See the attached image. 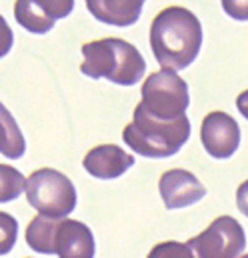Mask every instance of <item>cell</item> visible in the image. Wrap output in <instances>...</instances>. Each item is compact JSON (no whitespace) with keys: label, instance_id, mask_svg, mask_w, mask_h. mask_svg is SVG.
<instances>
[{"label":"cell","instance_id":"6da1fadb","mask_svg":"<svg viewBox=\"0 0 248 258\" xmlns=\"http://www.w3.org/2000/svg\"><path fill=\"white\" fill-rule=\"evenodd\" d=\"M202 46V24L184 6L162 8L150 24V48L162 70H182Z\"/></svg>","mask_w":248,"mask_h":258},{"label":"cell","instance_id":"7a4b0ae2","mask_svg":"<svg viewBox=\"0 0 248 258\" xmlns=\"http://www.w3.org/2000/svg\"><path fill=\"white\" fill-rule=\"evenodd\" d=\"M80 72L88 78H106L120 86H134L146 72L140 50L122 38H100L82 44Z\"/></svg>","mask_w":248,"mask_h":258},{"label":"cell","instance_id":"3957f363","mask_svg":"<svg viewBox=\"0 0 248 258\" xmlns=\"http://www.w3.org/2000/svg\"><path fill=\"white\" fill-rule=\"evenodd\" d=\"M26 244L40 254L58 258H94L92 230L72 218H46L36 214L26 228Z\"/></svg>","mask_w":248,"mask_h":258},{"label":"cell","instance_id":"277c9868","mask_svg":"<svg viewBox=\"0 0 248 258\" xmlns=\"http://www.w3.org/2000/svg\"><path fill=\"white\" fill-rule=\"evenodd\" d=\"M190 136V122L180 116L176 120H156L148 116L140 106L134 108L132 122L122 130L124 142L140 156L168 158L176 154Z\"/></svg>","mask_w":248,"mask_h":258},{"label":"cell","instance_id":"5b68a950","mask_svg":"<svg viewBox=\"0 0 248 258\" xmlns=\"http://www.w3.org/2000/svg\"><path fill=\"white\" fill-rule=\"evenodd\" d=\"M188 104V84L172 70L152 72L142 84V102L138 106L156 120H176L184 116Z\"/></svg>","mask_w":248,"mask_h":258},{"label":"cell","instance_id":"8992f818","mask_svg":"<svg viewBox=\"0 0 248 258\" xmlns=\"http://www.w3.org/2000/svg\"><path fill=\"white\" fill-rule=\"evenodd\" d=\"M76 188L66 174L38 168L26 178V200L46 218H68L76 208Z\"/></svg>","mask_w":248,"mask_h":258},{"label":"cell","instance_id":"52a82bcc","mask_svg":"<svg viewBox=\"0 0 248 258\" xmlns=\"http://www.w3.org/2000/svg\"><path fill=\"white\" fill-rule=\"evenodd\" d=\"M186 244L196 252V258H238L246 246V234L236 218L218 216Z\"/></svg>","mask_w":248,"mask_h":258},{"label":"cell","instance_id":"ba28073f","mask_svg":"<svg viewBox=\"0 0 248 258\" xmlns=\"http://www.w3.org/2000/svg\"><path fill=\"white\" fill-rule=\"evenodd\" d=\"M200 140L210 156L230 158L240 146V126L226 112H208L200 126Z\"/></svg>","mask_w":248,"mask_h":258},{"label":"cell","instance_id":"9c48e42d","mask_svg":"<svg viewBox=\"0 0 248 258\" xmlns=\"http://www.w3.org/2000/svg\"><path fill=\"white\" fill-rule=\"evenodd\" d=\"M72 0H18L14 4L16 22L32 34L52 30L54 22L72 12Z\"/></svg>","mask_w":248,"mask_h":258},{"label":"cell","instance_id":"30bf717a","mask_svg":"<svg viewBox=\"0 0 248 258\" xmlns=\"http://www.w3.org/2000/svg\"><path fill=\"white\" fill-rule=\"evenodd\" d=\"M158 190L168 210H178L190 204H196L206 194L204 184L184 168L166 170L158 180Z\"/></svg>","mask_w":248,"mask_h":258},{"label":"cell","instance_id":"8fae6325","mask_svg":"<svg viewBox=\"0 0 248 258\" xmlns=\"http://www.w3.org/2000/svg\"><path fill=\"white\" fill-rule=\"evenodd\" d=\"M82 166L94 178L112 180L122 176L130 166H134V156L116 144H98L86 152Z\"/></svg>","mask_w":248,"mask_h":258},{"label":"cell","instance_id":"7c38bea8","mask_svg":"<svg viewBox=\"0 0 248 258\" xmlns=\"http://www.w3.org/2000/svg\"><path fill=\"white\" fill-rule=\"evenodd\" d=\"M144 2L142 0H88V12L104 22L114 26H130L140 18Z\"/></svg>","mask_w":248,"mask_h":258},{"label":"cell","instance_id":"4fadbf2b","mask_svg":"<svg viewBox=\"0 0 248 258\" xmlns=\"http://www.w3.org/2000/svg\"><path fill=\"white\" fill-rule=\"evenodd\" d=\"M26 150V140L22 136V130L16 124L10 110L0 102V154L6 158H20Z\"/></svg>","mask_w":248,"mask_h":258},{"label":"cell","instance_id":"5bb4252c","mask_svg":"<svg viewBox=\"0 0 248 258\" xmlns=\"http://www.w3.org/2000/svg\"><path fill=\"white\" fill-rule=\"evenodd\" d=\"M26 190L24 174L8 164H0V202H10Z\"/></svg>","mask_w":248,"mask_h":258},{"label":"cell","instance_id":"9a60e30c","mask_svg":"<svg viewBox=\"0 0 248 258\" xmlns=\"http://www.w3.org/2000/svg\"><path fill=\"white\" fill-rule=\"evenodd\" d=\"M18 238V220L8 214V212H0V256L8 254Z\"/></svg>","mask_w":248,"mask_h":258},{"label":"cell","instance_id":"2e32d148","mask_svg":"<svg viewBox=\"0 0 248 258\" xmlns=\"http://www.w3.org/2000/svg\"><path fill=\"white\" fill-rule=\"evenodd\" d=\"M146 258H196V254L186 242L168 240V242H160L152 246V250L148 252Z\"/></svg>","mask_w":248,"mask_h":258},{"label":"cell","instance_id":"e0dca14e","mask_svg":"<svg viewBox=\"0 0 248 258\" xmlns=\"http://www.w3.org/2000/svg\"><path fill=\"white\" fill-rule=\"evenodd\" d=\"M12 44H14V34H12V28L8 26L6 18L0 14V58H4L10 50H12Z\"/></svg>","mask_w":248,"mask_h":258},{"label":"cell","instance_id":"ac0fdd59","mask_svg":"<svg viewBox=\"0 0 248 258\" xmlns=\"http://www.w3.org/2000/svg\"><path fill=\"white\" fill-rule=\"evenodd\" d=\"M222 6H224V10L232 18H236V20H248V2H228V0H224Z\"/></svg>","mask_w":248,"mask_h":258},{"label":"cell","instance_id":"d6986e66","mask_svg":"<svg viewBox=\"0 0 248 258\" xmlns=\"http://www.w3.org/2000/svg\"><path fill=\"white\" fill-rule=\"evenodd\" d=\"M236 204H238V210L248 216V180H244L236 190Z\"/></svg>","mask_w":248,"mask_h":258},{"label":"cell","instance_id":"ffe728a7","mask_svg":"<svg viewBox=\"0 0 248 258\" xmlns=\"http://www.w3.org/2000/svg\"><path fill=\"white\" fill-rule=\"evenodd\" d=\"M236 108H238V112L248 120V90H242L236 96Z\"/></svg>","mask_w":248,"mask_h":258},{"label":"cell","instance_id":"44dd1931","mask_svg":"<svg viewBox=\"0 0 248 258\" xmlns=\"http://www.w3.org/2000/svg\"><path fill=\"white\" fill-rule=\"evenodd\" d=\"M240 258H248V254H244V256H240Z\"/></svg>","mask_w":248,"mask_h":258}]
</instances>
